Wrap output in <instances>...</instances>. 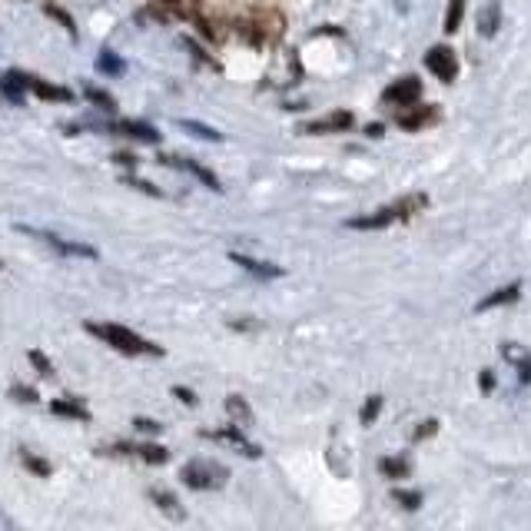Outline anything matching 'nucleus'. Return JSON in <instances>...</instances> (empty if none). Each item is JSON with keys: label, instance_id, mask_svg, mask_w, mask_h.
<instances>
[{"label": "nucleus", "instance_id": "nucleus-1", "mask_svg": "<svg viewBox=\"0 0 531 531\" xmlns=\"http://www.w3.org/2000/svg\"><path fill=\"white\" fill-rule=\"evenodd\" d=\"M86 332L97 336L100 342H106L110 349L123 352V356H156V359L163 356V345L143 339V336H136L133 329L116 325V322H86Z\"/></svg>", "mask_w": 531, "mask_h": 531}, {"label": "nucleus", "instance_id": "nucleus-2", "mask_svg": "<svg viewBox=\"0 0 531 531\" xmlns=\"http://www.w3.org/2000/svg\"><path fill=\"white\" fill-rule=\"evenodd\" d=\"M226 478H230V468L210 458H193L180 468V482L193 491H216L226 485Z\"/></svg>", "mask_w": 531, "mask_h": 531}, {"label": "nucleus", "instance_id": "nucleus-3", "mask_svg": "<svg viewBox=\"0 0 531 531\" xmlns=\"http://www.w3.org/2000/svg\"><path fill=\"white\" fill-rule=\"evenodd\" d=\"M3 77H7L10 84H17L21 90H30V93H37L40 100H50V103H70V100H73V93H70L66 86L47 84V80L34 77V73H23V70H7Z\"/></svg>", "mask_w": 531, "mask_h": 531}, {"label": "nucleus", "instance_id": "nucleus-4", "mask_svg": "<svg viewBox=\"0 0 531 531\" xmlns=\"http://www.w3.org/2000/svg\"><path fill=\"white\" fill-rule=\"evenodd\" d=\"M23 236H34V239H40L43 246H50L53 253L60 256H77V259H97V249L93 246H86V243H73V239H64V236L50 233V230H37V226H17Z\"/></svg>", "mask_w": 531, "mask_h": 531}, {"label": "nucleus", "instance_id": "nucleus-5", "mask_svg": "<svg viewBox=\"0 0 531 531\" xmlns=\"http://www.w3.org/2000/svg\"><path fill=\"white\" fill-rule=\"evenodd\" d=\"M425 66H428L442 84H452V80L458 77V57H455L452 47H432V50L425 53Z\"/></svg>", "mask_w": 531, "mask_h": 531}, {"label": "nucleus", "instance_id": "nucleus-6", "mask_svg": "<svg viewBox=\"0 0 531 531\" xmlns=\"http://www.w3.org/2000/svg\"><path fill=\"white\" fill-rule=\"evenodd\" d=\"M93 127L106 129V133L129 136V140H140V143H160V133H156V127L140 123V120H113V123H93Z\"/></svg>", "mask_w": 531, "mask_h": 531}, {"label": "nucleus", "instance_id": "nucleus-7", "mask_svg": "<svg viewBox=\"0 0 531 531\" xmlns=\"http://www.w3.org/2000/svg\"><path fill=\"white\" fill-rule=\"evenodd\" d=\"M160 163H163V166H176V170L193 173V176H196V180H199V183H203L206 190L223 193V183H219V176H216L212 170H206V166H199V163L186 160V156H166V153H163V156H160Z\"/></svg>", "mask_w": 531, "mask_h": 531}, {"label": "nucleus", "instance_id": "nucleus-8", "mask_svg": "<svg viewBox=\"0 0 531 531\" xmlns=\"http://www.w3.org/2000/svg\"><path fill=\"white\" fill-rule=\"evenodd\" d=\"M382 97H385V103L415 106V100L422 97V80H419V77H402V80H395V84L388 86Z\"/></svg>", "mask_w": 531, "mask_h": 531}, {"label": "nucleus", "instance_id": "nucleus-9", "mask_svg": "<svg viewBox=\"0 0 531 531\" xmlns=\"http://www.w3.org/2000/svg\"><path fill=\"white\" fill-rule=\"evenodd\" d=\"M206 439H216V442H226V445H233V448H239L246 458H259L262 455V448L259 445H253L243 432H239V425H233V428H219V432H203Z\"/></svg>", "mask_w": 531, "mask_h": 531}, {"label": "nucleus", "instance_id": "nucleus-10", "mask_svg": "<svg viewBox=\"0 0 531 531\" xmlns=\"http://www.w3.org/2000/svg\"><path fill=\"white\" fill-rule=\"evenodd\" d=\"M352 123H356L352 113H349V110H339V113H329V116H322V120L306 123L302 133H312V136H322V133H342V129H349Z\"/></svg>", "mask_w": 531, "mask_h": 531}, {"label": "nucleus", "instance_id": "nucleus-11", "mask_svg": "<svg viewBox=\"0 0 531 531\" xmlns=\"http://www.w3.org/2000/svg\"><path fill=\"white\" fill-rule=\"evenodd\" d=\"M435 106H402V113L395 116V123L402 129H408V133H415V129H422V127H428V123H435Z\"/></svg>", "mask_w": 531, "mask_h": 531}, {"label": "nucleus", "instance_id": "nucleus-12", "mask_svg": "<svg viewBox=\"0 0 531 531\" xmlns=\"http://www.w3.org/2000/svg\"><path fill=\"white\" fill-rule=\"evenodd\" d=\"M236 266H243L249 276L256 279H279L282 276V266H273V262H262V259H253V256H243V253H230Z\"/></svg>", "mask_w": 531, "mask_h": 531}, {"label": "nucleus", "instance_id": "nucleus-13", "mask_svg": "<svg viewBox=\"0 0 531 531\" xmlns=\"http://www.w3.org/2000/svg\"><path fill=\"white\" fill-rule=\"evenodd\" d=\"M521 299V282H511L505 289H495L491 296H485L478 306H475V312H491V309H498V306H511V302H518Z\"/></svg>", "mask_w": 531, "mask_h": 531}, {"label": "nucleus", "instance_id": "nucleus-14", "mask_svg": "<svg viewBox=\"0 0 531 531\" xmlns=\"http://www.w3.org/2000/svg\"><path fill=\"white\" fill-rule=\"evenodd\" d=\"M399 216H395V210L392 206H385V210L372 212V216H356V219H349L345 226L349 230H385V226H392Z\"/></svg>", "mask_w": 531, "mask_h": 531}, {"label": "nucleus", "instance_id": "nucleus-15", "mask_svg": "<svg viewBox=\"0 0 531 531\" xmlns=\"http://www.w3.org/2000/svg\"><path fill=\"white\" fill-rule=\"evenodd\" d=\"M149 502H153L156 508L163 511V515H170L173 521H183V518H186V511L180 508V498H176L173 491H163V489H149Z\"/></svg>", "mask_w": 531, "mask_h": 531}, {"label": "nucleus", "instance_id": "nucleus-16", "mask_svg": "<svg viewBox=\"0 0 531 531\" xmlns=\"http://www.w3.org/2000/svg\"><path fill=\"white\" fill-rule=\"evenodd\" d=\"M50 412H53V415H60V419L90 422V408H86V405H80L77 399H57V402H50Z\"/></svg>", "mask_w": 531, "mask_h": 531}, {"label": "nucleus", "instance_id": "nucleus-17", "mask_svg": "<svg viewBox=\"0 0 531 531\" xmlns=\"http://www.w3.org/2000/svg\"><path fill=\"white\" fill-rule=\"evenodd\" d=\"M97 70L103 77H120V73H127V60L120 53H113V50H100L97 53Z\"/></svg>", "mask_w": 531, "mask_h": 531}, {"label": "nucleus", "instance_id": "nucleus-18", "mask_svg": "<svg viewBox=\"0 0 531 531\" xmlns=\"http://www.w3.org/2000/svg\"><path fill=\"white\" fill-rule=\"evenodd\" d=\"M136 458H143L149 465H166L170 462V452L163 445H153V442H136Z\"/></svg>", "mask_w": 531, "mask_h": 531}, {"label": "nucleus", "instance_id": "nucleus-19", "mask_svg": "<svg viewBox=\"0 0 531 531\" xmlns=\"http://www.w3.org/2000/svg\"><path fill=\"white\" fill-rule=\"evenodd\" d=\"M226 412H230V419L239 422V428L253 422V408H249V402H246L243 395H230V399H226Z\"/></svg>", "mask_w": 531, "mask_h": 531}, {"label": "nucleus", "instance_id": "nucleus-20", "mask_svg": "<svg viewBox=\"0 0 531 531\" xmlns=\"http://www.w3.org/2000/svg\"><path fill=\"white\" fill-rule=\"evenodd\" d=\"M498 23H502V10H498V3H489V7L478 14V34H482V37H491V34L498 30Z\"/></svg>", "mask_w": 531, "mask_h": 531}, {"label": "nucleus", "instance_id": "nucleus-21", "mask_svg": "<svg viewBox=\"0 0 531 531\" xmlns=\"http://www.w3.org/2000/svg\"><path fill=\"white\" fill-rule=\"evenodd\" d=\"M180 127L190 129L193 136H199V140H206V143H223V133L206 127V123H199V120H180Z\"/></svg>", "mask_w": 531, "mask_h": 531}, {"label": "nucleus", "instance_id": "nucleus-22", "mask_svg": "<svg viewBox=\"0 0 531 531\" xmlns=\"http://www.w3.org/2000/svg\"><path fill=\"white\" fill-rule=\"evenodd\" d=\"M379 471H382L385 478H408V475H412V465H408L405 458H382V462H379Z\"/></svg>", "mask_w": 531, "mask_h": 531}, {"label": "nucleus", "instance_id": "nucleus-23", "mask_svg": "<svg viewBox=\"0 0 531 531\" xmlns=\"http://www.w3.org/2000/svg\"><path fill=\"white\" fill-rule=\"evenodd\" d=\"M465 21V0H448V10H445V30L455 34Z\"/></svg>", "mask_w": 531, "mask_h": 531}, {"label": "nucleus", "instance_id": "nucleus-24", "mask_svg": "<svg viewBox=\"0 0 531 531\" xmlns=\"http://www.w3.org/2000/svg\"><path fill=\"white\" fill-rule=\"evenodd\" d=\"M43 10H47V17H53L57 23H64V30L70 34V37H73V40H77V21H73V17L66 14L64 7H57V3H47Z\"/></svg>", "mask_w": 531, "mask_h": 531}, {"label": "nucleus", "instance_id": "nucleus-25", "mask_svg": "<svg viewBox=\"0 0 531 531\" xmlns=\"http://www.w3.org/2000/svg\"><path fill=\"white\" fill-rule=\"evenodd\" d=\"M84 97H86V100H90L93 106L106 110V113H113V110H116V100H113L110 93H103V90H97V86H84Z\"/></svg>", "mask_w": 531, "mask_h": 531}, {"label": "nucleus", "instance_id": "nucleus-26", "mask_svg": "<svg viewBox=\"0 0 531 531\" xmlns=\"http://www.w3.org/2000/svg\"><path fill=\"white\" fill-rule=\"evenodd\" d=\"M21 462L27 471H34V475H40V478H50V462H43L40 455H30V452H21Z\"/></svg>", "mask_w": 531, "mask_h": 531}, {"label": "nucleus", "instance_id": "nucleus-27", "mask_svg": "<svg viewBox=\"0 0 531 531\" xmlns=\"http://www.w3.org/2000/svg\"><path fill=\"white\" fill-rule=\"evenodd\" d=\"M379 412H382V395H369V399H365V405H362V412H359L362 425H375Z\"/></svg>", "mask_w": 531, "mask_h": 531}, {"label": "nucleus", "instance_id": "nucleus-28", "mask_svg": "<svg viewBox=\"0 0 531 531\" xmlns=\"http://www.w3.org/2000/svg\"><path fill=\"white\" fill-rule=\"evenodd\" d=\"M27 359L34 362V369H37V372H40L43 379H50V375H53V362L47 359V356H43L40 349H30V352H27Z\"/></svg>", "mask_w": 531, "mask_h": 531}, {"label": "nucleus", "instance_id": "nucleus-29", "mask_svg": "<svg viewBox=\"0 0 531 531\" xmlns=\"http://www.w3.org/2000/svg\"><path fill=\"white\" fill-rule=\"evenodd\" d=\"M425 206V196H405V199H399L392 210H395V216H412L415 210H422Z\"/></svg>", "mask_w": 531, "mask_h": 531}, {"label": "nucleus", "instance_id": "nucleus-30", "mask_svg": "<svg viewBox=\"0 0 531 531\" xmlns=\"http://www.w3.org/2000/svg\"><path fill=\"white\" fill-rule=\"evenodd\" d=\"M392 498L402 505V508H408V511H415L419 505H422V495L419 491H405V489H395L392 491Z\"/></svg>", "mask_w": 531, "mask_h": 531}, {"label": "nucleus", "instance_id": "nucleus-31", "mask_svg": "<svg viewBox=\"0 0 531 531\" xmlns=\"http://www.w3.org/2000/svg\"><path fill=\"white\" fill-rule=\"evenodd\" d=\"M478 388H482V395H491V392H495V372H491V369H482V372H478Z\"/></svg>", "mask_w": 531, "mask_h": 531}, {"label": "nucleus", "instance_id": "nucleus-32", "mask_svg": "<svg viewBox=\"0 0 531 531\" xmlns=\"http://www.w3.org/2000/svg\"><path fill=\"white\" fill-rule=\"evenodd\" d=\"M10 395H14L17 402H37V388H27V385H14Z\"/></svg>", "mask_w": 531, "mask_h": 531}, {"label": "nucleus", "instance_id": "nucleus-33", "mask_svg": "<svg viewBox=\"0 0 531 531\" xmlns=\"http://www.w3.org/2000/svg\"><path fill=\"white\" fill-rule=\"evenodd\" d=\"M133 425H136V432H143V435H156V432L163 428L160 422H153V419H140V415L133 419Z\"/></svg>", "mask_w": 531, "mask_h": 531}, {"label": "nucleus", "instance_id": "nucleus-34", "mask_svg": "<svg viewBox=\"0 0 531 531\" xmlns=\"http://www.w3.org/2000/svg\"><path fill=\"white\" fill-rule=\"evenodd\" d=\"M515 369H518V382L528 385L531 382V356H525L521 362H515Z\"/></svg>", "mask_w": 531, "mask_h": 531}, {"label": "nucleus", "instance_id": "nucleus-35", "mask_svg": "<svg viewBox=\"0 0 531 531\" xmlns=\"http://www.w3.org/2000/svg\"><path fill=\"white\" fill-rule=\"evenodd\" d=\"M435 432H439V422H435V419H428V422H422V428H419L412 439H415V442H422V439H432Z\"/></svg>", "mask_w": 531, "mask_h": 531}, {"label": "nucleus", "instance_id": "nucleus-36", "mask_svg": "<svg viewBox=\"0 0 531 531\" xmlns=\"http://www.w3.org/2000/svg\"><path fill=\"white\" fill-rule=\"evenodd\" d=\"M502 352H505V359H508V362H521L525 356H528V352H525V349H518L515 342H505V349H502Z\"/></svg>", "mask_w": 531, "mask_h": 531}, {"label": "nucleus", "instance_id": "nucleus-37", "mask_svg": "<svg viewBox=\"0 0 531 531\" xmlns=\"http://www.w3.org/2000/svg\"><path fill=\"white\" fill-rule=\"evenodd\" d=\"M173 395H176V399H180L183 405H196V402H199V399H196V392L183 388V385H176V388H173Z\"/></svg>", "mask_w": 531, "mask_h": 531}, {"label": "nucleus", "instance_id": "nucleus-38", "mask_svg": "<svg viewBox=\"0 0 531 531\" xmlns=\"http://www.w3.org/2000/svg\"><path fill=\"white\" fill-rule=\"evenodd\" d=\"M127 183H129V186H136V190L149 193V196H160V190H156V186H153V183H147V180H133V176H129Z\"/></svg>", "mask_w": 531, "mask_h": 531}, {"label": "nucleus", "instance_id": "nucleus-39", "mask_svg": "<svg viewBox=\"0 0 531 531\" xmlns=\"http://www.w3.org/2000/svg\"><path fill=\"white\" fill-rule=\"evenodd\" d=\"M110 160H116L120 166H136V163H140V160H136L133 153H116V156H110Z\"/></svg>", "mask_w": 531, "mask_h": 531}, {"label": "nucleus", "instance_id": "nucleus-40", "mask_svg": "<svg viewBox=\"0 0 531 531\" xmlns=\"http://www.w3.org/2000/svg\"><path fill=\"white\" fill-rule=\"evenodd\" d=\"M382 133H385L382 123H369V127H365V136H372V140H379Z\"/></svg>", "mask_w": 531, "mask_h": 531}, {"label": "nucleus", "instance_id": "nucleus-41", "mask_svg": "<svg viewBox=\"0 0 531 531\" xmlns=\"http://www.w3.org/2000/svg\"><path fill=\"white\" fill-rule=\"evenodd\" d=\"M0 269H3V262H0Z\"/></svg>", "mask_w": 531, "mask_h": 531}]
</instances>
